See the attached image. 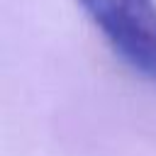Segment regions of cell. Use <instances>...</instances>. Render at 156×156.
Segmentation results:
<instances>
[{"instance_id":"1","label":"cell","mask_w":156,"mask_h":156,"mask_svg":"<svg viewBox=\"0 0 156 156\" xmlns=\"http://www.w3.org/2000/svg\"><path fill=\"white\" fill-rule=\"evenodd\" d=\"M112 51L136 73L156 83V2L154 0H76Z\"/></svg>"}]
</instances>
